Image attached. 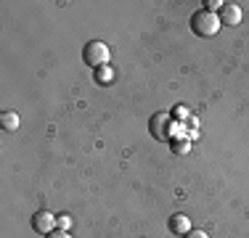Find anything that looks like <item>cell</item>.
<instances>
[{
  "mask_svg": "<svg viewBox=\"0 0 249 238\" xmlns=\"http://www.w3.org/2000/svg\"><path fill=\"white\" fill-rule=\"evenodd\" d=\"M220 27H223L220 16L210 14L207 8H201L191 16V29H194V34H199V37H215V34L220 32Z\"/></svg>",
  "mask_w": 249,
  "mask_h": 238,
  "instance_id": "obj_1",
  "label": "cell"
},
{
  "mask_svg": "<svg viewBox=\"0 0 249 238\" xmlns=\"http://www.w3.org/2000/svg\"><path fill=\"white\" fill-rule=\"evenodd\" d=\"M82 58H85L88 67H109V58H111V51L106 43H101V40H90L85 48H82Z\"/></svg>",
  "mask_w": 249,
  "mask_h": 238,
  "instance_id": "obj_2",
  "label": "cell"
},
{
  "mask_svg": "<svg viewBox=\"0 0 249 238\" xmlns=\"http://www.w3.org/2000/svg\"><path fill=\"white\" fill-rule=\"evenodd\" d=\"M32 228L37 230L40 236H51L53 230H58V217L48 209H40L32 214Z\"/></svg>",
  "mask_w": 249,
  "mask_h": 238,
  "instance_id": "obj_3",
  "label": "cell"
},
{
  "mask_svg": "<svg viewBox=\"0 0 249 238\" xmlns=\"http://www.w3.org/2000/svg\"><path fill=\"white\" fill-rule=\"evenodd\" d=\"M149 130H151V135L157 140H170V138H173V133H170V130H173V119L164 114V111H159V114L151 117Z\"/></svg>",
  "mask_w": 249,
  "mask_h": 238,
  "instance_id": "obj_4",
  "label": "cell"
},
{
  "mask_svg": "<svg viewBox=\"0 0 249 238\" xmlns=\"http://www.w3.org/2000/svg\"><path fill=\"white\" fill-rule=\"evenodd\" d=\"M217 16H220V24H225V27H239L241 24V8L236 3H225Z\"/></svg>",
  "mask_w": 249,
  "mask_h": 238,
  "instance_id": "obj_5",
  "label": "cell"
},
{
  "mask_svg": "<svg viewBox=\"0 0 249 238\" xmlns=\"http://www.w3.org/2000/svg\"><path fill=\"white\" fill-rule=\"evenodd\" d=\"M170 230H173L175 236L191 233V217H186V214H173V217H170Z\"/></svg>",
  "mask_w": 249,
  "mask_h": 238,
  "instance_id": "obj_6",
  "label": "cell"
},
{
  "mask_svg": "<svg viewBox=\"0 0 249 238\" xmlns=\"http://www.w3.org/2000/svg\"><path fill=\"white\" fill-rule=\"evenodd\" d=\"M19 114H16V111H3V114H0V127L5 130V133H16V130H19Z\"/></svg>",
  "mask_w": 249,
  "mask_h": 238,
  "instance_id": "obj_7",
  "label": "cell"
},
{
  "mask_svg": "<svg viewBox=\"0 0 249 238\" xmlns=\"http://www.w3.org/2000/svg\"><path fill=\"white\" fill-rule=\"evenodd\" d=\"M188 148H191V140H186V138H175L173 140V151L175 153H188Z\"/></svg>",
  "mask_w": 249,
  "mask_h": 238,
  "instance_id": "obj_8",
  "label": "cell"
},
{
  "mask_svg": "<svg viewBox=\"0 0 249 238\" xmlns=\"http://www.w3.org/2000/svg\"><path fill=\"white\" fill-rule=\"evenodd\" d=\"M111 80H114V74H111V69H109V67L96 69V82H111Z\"/></svg>",
  "mask_w": 249,
  "mask_h": 238,
  "instance_id": "obj_9",
  "label": "cell"
},
{
  "mask_svg": "<svg viewBox=\"0 0 249 238\" xmlns=\"http://www.w3.org/2000/svg\"><path fill=\"white\" fill-rule=\"evenodd\" d=\"M72 228V217L69 214H58V230H69Z\"/></svg>",
  "mask_w": 249,
  "mask_h": 238,
  "instance_id": "obj_10",
  "label": "cell"
},
{
  "mask_svg": "<svg viewBox=\"0 0 249 238\" xmlns=\"http://www.w3.org/2000/svg\"><path fill=\"white\" fill-rule=\"evenodd\" d=\"M175 117H178V119H191V114H188L186 106H175Z\"/></svg>",
  "mask_w": 249,
  "mask_h": 238,
  "instance_id": "obj_11",
  "label": "cell"
},
{
  "mask_svg": "<svg viewBox=\"0 0 249 238\" xmlns=\"http://www.w3.org/2000/svg\"><path fill=\"white\" fill-rule=\"evenodd\" d=\"M183 238H210V236H207L204 230H191V233H186Z\"/></svg>",
  "mask_w": 249,
  "mask_h": 238,
  "instance_id": "obj_12",
  "label": "cell"
},
{
  "mask_svg": "<svg viewBox=\"0 0 249 238\" xmlns=\"http://www.w3.org/2000/svg\"><path fill=\"white\" fill-rule=\"evenodd\" d=\"M45 238H72V236H69L67 230H53V233H51V236H45Z\"/></svg>",
  "mask_w": 249,
  "mask_h": 238,
  "instance_id": "obj_13",
  "label": "cell"
}]
</instances>
